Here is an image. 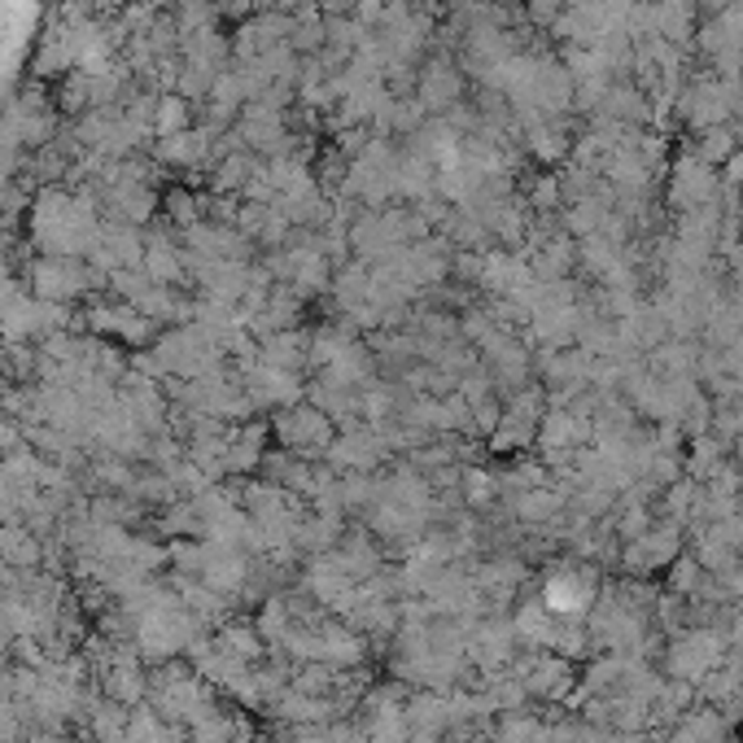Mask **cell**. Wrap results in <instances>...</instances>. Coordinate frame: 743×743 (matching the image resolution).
<instances>
[{
    "label": "cell",
    "instance_id": "1",
    "mask_svg": "<svg viewBox=\"0 0 743 743\" xmlns=\"http://www.w3.org/2000/svg\"><path fill=\"white\" fill-rule=\"evenodd\" d=\"M93 284V271L71 258H44L35 262V293L40 302H71Z\"/></svg>",
    "mask_w": 743,
    "mask_h": 743
},
{
    "label": "cell",
    "instance_id": "2",
    "mask_svg": "<svg viewBox=\"0 0 743 743\" xmlns=\"http://www.w3.org/2000/svg\"><path fill=\"white\" fill-rule=\"evenodd\" d=\"M246 394L254 407H293L298 398H302V385L293 380V372H280L271 368V364H249L246 368Z\"/></svg>",
    "mask_w": 743,
    "mask_h": 743
},
{
    "label": "cell",
    "instance_id": "3",
    "mask_svg": "<svg viewBox=\"0 0 743 743\" xmlns=\"http://www.w3.org/2000/svg\"><path fill=\"white\" fill-rule=\"evenodd\" d=\"M276 433H280V442L293 446V451H315V446L333 442V424H329V416H324L320 407H289V411L276 420Z\"/></svg>",
    "mask_w": 743,
    "mask_h": 743
},
{
    "label": "cell",
    "instance_id": "4",
    "mask_svg": "<svg viewBox=\"0 0 743 743\" xmlns=\"http://www.w3.org/2000/svg\"><path fill=\"white\" fill-rule=\"evenodd\" d=\"M88 324H93L101 337H119V342H149V333H153V320H144L131 302L97 306V311L88 315Z\"/></svg>",
    "mask_w": 743,
    "mask_h": 743
},
{
    "label": "cell",
    "instance_id": "5",
    "mask_svg": "<svg viewBox=\"0 0 743 743\" xmlns=\"http://www.w3.org/2000/svg\"><path fill=\"white\" fill-rule=\"evenodd\" d=\"M206 140H211V127H189V131L162 136V144H158V158H162V162L193 166V162H202V158H206Z\"/></svg>",
    "mask_w": 743,
    "mask_h": 743
},
{
    "label": "cell",
    "instance_id": "6",
    "mask_svg": "<svg viewBox=\"0 0 743 743\" xmlns=\"http://www.w3.org/2000/svg\"><path fill=\"white\" fill-rule=\"evenodd\" d=\"M306 355H311V342H306V337H298V333H271L258 359L280 372H298L306 364Z\"/></svg>",
    "mask_w": 743,
    "mask_h": 743
},
{
    "label": "cell",
    "instance_id": "7",
    "mask_svg": "<svg viewBox=\"0 0 743 743\" xmlns=\"http://www.w3.org/2000/svg\"><path fill=\"white\" fill-rule=\"evenodd\" d=\"M153 123H158L162 136L189 131V110H184V101H180V97H162V101L153 106Z\"/></svg>",
    "mask_w": 743,
    "mask_h": 743
},
{
    "label": "cell",
    "instance_id": "8",
    "mask_svg": "<svg viewBox=\"0 0 743 743\" xmlns=\"http://www.w3.org/2000/svg\"><path fill=\"white\" fill-rule=\"evenodd\" d=\"M110 691L119 696V700H140V674L131 669V665H119L115 674H110Z\"/></svg>",
    "mask_w": 743,
    "mask_h": 743
}]
</instances>
